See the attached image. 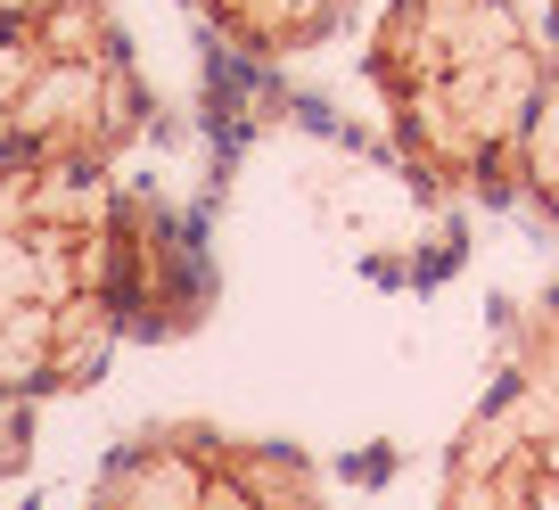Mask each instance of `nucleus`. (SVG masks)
<instances>
[{"mask_svg": "<svg viewBox=\"0 0 559 510\" xmlns=\"http://www.w3.org/2000/svg\"><path fill=\"white\" fill-rule=\"evenodd\" d=\"M198 305H206V272H198L181 223L157 198L123 190V321L140 337H165V330H190Z\"/></svg>", "mask_w": 559, "mask_h": 510, "instance_id": "obj_6", "label": "nucleus"}, {"mask_svg": "<svg viewBox=\"0 0 559 510\" xmlns=\"http://www.w3.org/2000/svg\"><path fill=\"white\" fill-rule=\"evenodd\" d=\"M519 198L559 223V58L543 74V99H535V123H526V149H519Z\"/></svg>", "mask_w": 559, "mask_h": 510, "instance_id": "obj_8", "label": "nucleus"}, {"mask_svg": "<svg viewBox=\"0 0 559 510\" xmlns=\"http://www.w3.org/2000/svg\"><path fill=\"white\" fill-rule=\"evenodd\" d=\"M543 17H551V50H559V0H543Z\"/></svg>", "mask_w": 559, "mask_h": 510, "instance_id": "obj_11", "label": "nucleus"}, {"mask_svg": "<svg viewBox=\"0 0 559 510\" xmlns=\"http://www.w3.org/2000/svg\"><path fill=\"white\" fill-rule=\"evenodd\" d=\"M25 9H50V0H0V17H25Z\"/></svg>", "mask_w": 559, "mask_h": 510, "instance_id": "obj_10", "label": "nucleus"}, {"mask_svg": "<svg viewBox=\"0 0 559 510\" xmlns=\"http://www.w3.org/2000/svg\"><path fill=\"white\" fill-rule=\"evenodd\" d=\"M437 510H559V288L510 321L502 379L453 437Z\"/></svg>", "mask_w": 559, "mask_h": 510, "instance_id": "obj_4", "label": "nucleus"}, {"mask_svg": "<svg viewBox=\"0 0 559 510\" xmlns=\"http://www.w3.org/2000/svg\"><path fill=\"white\" fill-rule=\"evenodd\" d=\"M148 116L157 99L140 83L107 0H50V9L0 17V165L116 174Z\"/></svg>", "mask_w": 559, "mask_h": 510, "instance_id": "obj_3", "label": "nucleus"}, {"mask_svg": "<svg viewBox=\"0 0 559 510\" xmlns=\"http://www.w3.org/2000/svg\"><path fill=\"white\" fill-rule=\"evenodd\" d=\"M34 461V404L0 388V477H17Z\"/></svg>", "mask_w": 559, "mask_h": 510, "instance_id": "obj_9", "label": "nucleus"}, {"mask_svg": "<svg viewBox=\"0 0 559 510\" xmlns=\"http://www.w3.org/2000/svg\"><path fill=\"white\" fill-rule=\"evenodd\" d=\"M91 510H330L321 477L288 444H247L206 420L140 428L91 486Z\"/></svg>", "mask_w": 559, "mask_h": 510, "instance_id": "obj_5", "label": "nucleus"}, {"mask_svg": "<svg viewBox=\"0 0 559 510\" xmlns=\"http://www.w3.org/2000/svg\"><path fill=\"white\" fill-rule=\"evenodd\" d=\"M123 321V190L83 165H0V388H91Z\"/></svg>", "mask_w": 559, "mask_h": 510, "instance_id": "obj_2", "label": "nucleus"}, {"mask_svg": "<svg viewBox=\"0 0 559 510\" xmlns=\"http://www.w3.org/2000/svg\"><path fill=\"white\" fill-rule=\"evenodd\" d=\"M206 17L214 41H230L255 67H280V58H305L354 17V0H190Z\"/></svg>", "mask_w": 559, "mask_h": 510, "instance_id": "obj_7", "label": "nucleus"}, {"mask_svg": "<svg viewBox=\"0 0 559 510\" xmlns=\"http://www.w3.org/2000/svg\"><path fill=\"white\" fill-rule=\"evenodd\" d=\"M362 74L412 181L444 198H519V149L551 74L519 0H386Z\"/></svg>", "mask_w": 559, "mask_h": 510, "instance_id": "obj_1", "label": "nucleus"}]
</instances>
